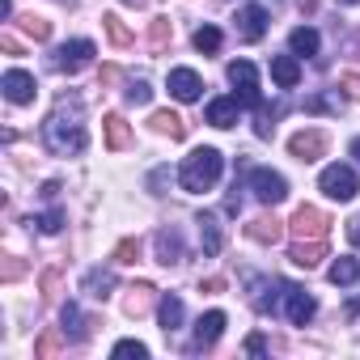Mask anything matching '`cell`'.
I'll list each match as a JSON object with an SVG mask.
<instances>
[{
    "label": "cell",
    "instance_id": "1",
    "mask_svg": "<svg viewBox=\"0 0 360 360\" xmlns=\"http://www.w3.org/2000/svg\"><path fill=\"white\" fill-rule=\"evenodd\" d=\"M43 136H47V148H51L56 157H77V153H85L81 102H77V98H72V106H68V102H60V106L51 110V119L43 123Z\"/></svg>",
    "mask_w": 360,
    "mask_h": 360
},
{
    "label": "cell",
    "instance_id": "2",
    "mask_svg": "<svg viewBox=\"0 0 360 360\" xmlns=\"http://www.w3.org/2000/svg\"><path fill=\"white\" fill-rule=\"evenodd\" d=\"M221 169H225V157L217 148H191V157L183 161V169H178V183H183V191L191 195H204L221 183Z\"/></svg>",
    "mask_w": 360,
    "mask_h": 360
},
{
    "label": "cell",
    "instance_id": "3",
    "mask_svg": "<svg viewBox=\"0 0 360 360\" xmlns=\"http://www.w3.org/2000/svg\"><path fill=\"white\" fill-rule=\"evenodd\" d=\"M318 187H322L330 200L347 204V200L360 191V178H356V169H352V165H339V161H335V165H326V169L318 174Z\"/></svg>",
    "mask_w": 360,
    "mask_h": 360
},
{
    "label": "cell",
    "instance_id": "4",
    "mask_svg": "<svg viewBox=\"0 0 360 360\" xmlns=\"http://www.w3.org/2000/svg\"><path fill=\"white\" fill-rule=\"evenodd\" d=\"M229 81H233L242 106H259V102H263V98H259V68H255L250 60H233V64H229Z\"/></svg>",
    "mask_w": 360,
    "mask_h": 360
},
{
    "label": "cell",
    "instance_id": "5",
    "mask_svg": "<svg viewBox=\"0 0 360 360\" xmlns=\"http://www.w3.org/2000/svg\"><path fill=\"white\" fill-rule=\"evenodd\" d=\"M250 191L263 200V204H284L288 200V183H284V174H276V169H250Z\"/></svg>",
    "mask_w": 360,
    "mask_h": 360
},
{
    "label": "cell",
    "instance_id": "6",
    "mask_svg": "<svg viewBox=\"0 0 360 360\" xmlns=\"http://www.w3.org/2000/svg\"><path fill=\"white\" fill-rule=\"evenodd\" d=\"M326 233H330L326 212H318V208H297V217H292V238H297V242H326Z\"/></svg>",
    "mask_w": 360,
    "mask_h": 360
},
{
    "label": "cell",
    "instance_id": "7",
    "mask_svg": "<svg viewBox=\"0 0 360 360\" xmlns=\"http://www.w3.org/2000/svg\"><path fill=\"white\" fill-rule=\"evenodd\" d=\"M94 51H98V47H94L89 39H72V43H64V47L56 51V60H51V64H56L60 72H68V77H72V72H81V68L94 60Z\"/></svg>",
    "mask_w": 360,
    "mask_h": 360
},
{
    "label": "cell",
    "instance_id": "8",
    "mask_svg": "<svg viewBox=\"0 0 360 360\" xmlns=\"http://www.w3.org/2000/svg\"><path fill=\"white\" fill-rule=\"evenodd\" d=\"M165 89H169L178 102H195V98H200V89H204V81H200V72H195V68H169Z\"/></svg>",
    "mask_w": 360,
    "mask_h": 360
},
{
    "label": "cell",
    "instance_id": "9",
    "mask_svg": "<svg viewBox=\"0 0 360 360\" xmlns=\"http://www.w3.org/2000/svg\"><path fill=\"white\" fill-rule=\"evenodd\" d=\"M0 89H5V98H9L13 106H26V102H34V94H39L34 77H30V72H22V68H9V72H5V81H0Z\"/></svg>",
    "mask_w": 360,
    "mask_h": 360
},
{
    "label": "cell",
    "instance_id": "10",
    "mask_svg": "<svg viewBox=\"0 0 360 360\" xmlns=\"http://www.w3.org/2000/svg\"><path fill=\"white\" fill-rule=\"evenodd\" d=\"M288 153H292V157H301V161H318V157L326 153V131H318V127L297 131V136L288 140Z\"/></svg>",
    "mask_w": 360,
    "mask_h": 360
},
{
    "label": "cell",
    "instance_id": "11",
    "mask_svg": "<svg viewBox=\"0 0 360 360\" xmlns=\"http://www.w3.org/2000/svg\"><path fill=\"white\" fill-rule=\"evenodd\" d=\"M238 34H242V43H259V39L267 34V13H263V5H246V9L238 13Z\"/></svg>",
    "mask_w": 360,
    "mask_h": 360
},
{
    "label": "cell",
    "instance_id": "12",
    "mask_svg": "<svg viewBox=\"0 0 360 360\" xmlns=\"http://www.w3.org/2000/svg\"><path fill=\"white\" fill-rule=\"evenodd\" d=\"M284 301H288V322H292V326H305V322L314 318V309H318V305H314V297H309V292H301V288H292V284L284 288Z\"/></svg>",
    "mask_w": 360,
    "mask_h": 360
},
{
    "label": "cell",
    "instance_id": "13",
    "mask_svg": "<svg viewBox=\"0 0 360 360\" xmlns=\"http://www.w3.org/2000/svg\"><path fill=\"white\" fill-rule=\"evenodd\" d=\"M225 322H229V318H225L221 309L200 314V322H195V343H200V347H212V343L225 335Z\"/></svg>",
    "mask_w": 360,
    "mask_h": 360
},
{
    "label": "cell",
    "instance_id": "14",
    "mask_svg": "<svg viewBox=\"0 0 360 360\" xmlns=\"http://www.w3.org/2000/svg\"><path fill=\"white\" fill-rule=\"evenodd\" d=\"M157 322H161L165 335H174L178 326H183V301H178L174 292H165V297L157 301Z\"/></svg>",
    "mask_w": 360,
    "mask_h": 360
},
{
    "label": "cell",
    "instance_id": "15",
    "mask_svg": "<svg viewBox=\"0 0 360 360\" xmlns=\"http://www.w3.org/2000/svg\"><path fill=\"white\" fill-rule=\"evenodd\" d=\"M271 81H276L280 89H292V85L301 81V60H297V56H276V60H271Z\"/></svg>",
    "mask_w": 360,
    "mask_h": 360
},
{
    "label": "cell",
    "instance_id": "16",
    "mask_svg": "<svg viewBox=\"0 0 360 360\" xmlns=\"http://www.w3.org/2000/svg\"><path fill=\"white\" fill-rule=\"evenodd\" d=\"M238 115H242V102H238V98H217V102H208V123H212V127H233Z\"/></svg>",
    "mask_w": 360,
    "mask_h": 360
},
{
    "label": "cell",
    "instance_id": "17",
    "mask_svg": "<svg viewBox=\"0 0 360 360\" xmlns=\"http://www.w3.org/2000/svg\"><path fill=\"white\" fill-rule=\"evenodd\" d=\"M288 47H292V56H318L322 39H318V30H314V26H297V30L288 34Z\"/></svg>",
    "mask_w": 360,
    "mask_h": 360
},
{
    "label": "cell",
    "instance_id": "18",
    "mask_svg": "<svg viewBox=\"0 0 360 360\" xmlns=\"http://www.w3.org/2000/svg\"><path fill=\"white\" fill-rule=\"evenodd\" d=\"M102 123H106V148H110V153H123V148L131 144V131H127L123 115H106Z\"/></svg>",
    "mask_w": 360,
    "mask_h": 360
},
{
    "label": "cell",
    "instance_id": "19",
    "mask_svg": "<svg viewBox=\"0 0 360 360\" xmlns=\"http://www.w3.org/2000/svg\"><path fill=\"white\" fill-rule=\"evenodd\" d=\"M255 242H263V246H276L280 238H284V229H280V221L276 217H259V221H250V229H246Z\"/></svg>",
    "mask_w": 360,
    "mask_h": 360
},
{
    "label": "cell",
    "instance_id": "20",
    "mask_svg": "<svg viewBox=\"0 0 360 360\" xmlns=\"http://www.w3.org/2000/svg\"><path fill=\"white\" fill-rule=\"evenodd\" d=\"M157 259H161L165 267L183 263V242H178V233H169V229H161V233H157Z\"/></svg>",
    "mask_w": 360,
    "mask_h": 360
},
{
    "label": "cell",
    "instance_id": "21",
    "mask_svg": "<svg viewBox=\"0 0 360 360\" xmlns=\"http://www.w3.org/2000/svg\"><path fill=\"white\" fill-rule=\"evenodd\" d=\"M326 259V242H297L292 246V263L297 267H318Z\"/></svg>",
    "mask_w": 360,
    "mask_h": 360
},
{
    "label": "cell",
    "instance_id": "22",
    "mask_svg": "<svg viewBox=\"0 0 360 360\" xmlns=\"http://www.w3.org/2000/svg\"><path fill=\"white\" fill-rule=\"evenodd\" d=\"M200 242H204V255H221V221L217 217H200Z\"/></svg>",
    "mask_w": 360,
    "mask_h": 360
},
{
    "label": "cell",
    "instance_id": "23",
    "mask_svg": "<svg viewBox=\"0 0 360 360\" xmlns=\"http://www.w3.org/2000/svg\"><path fill=\"white\" fill-rule=\"evenodd\" d=\"M153 127H157L161 136H169V140H183V136H187V123L178 119L174 110H157V115H153Z\"/></svg>",
    "mask_w": 360,
    "mask_h": 360
},
{
    "label": "cell",
    "instance_id": "24",
    "mask_svg": "<svg viewBox=\"0 0 360 360\" xmlns=\"http://www.w3.org/2000/svg\"><path fill=\"white\" fill-rule=\"evenodd\" d=\"M326 276H330V284H356L360 280V263L356 259H335Z\"/></svg>",
    "mask_w": 360,
    "mask_h": 360
},
{
    "label": "cell",
    "instance_id": "25",
    "mask_svg": "<svg viewBox=\"0 0 360 360\" xmlns=\"http://www.w3.org/2000/svg\"><path fill=\"white\" fill-rule=\"evenodd\" d=\"M102 26H106V34H110V43H115V47H127V43H131V30L123 26V18H119V13H106V18H102Z\"/></svg>",
    "mask_w": 360,
    "mask_h": 360
},
{
    "label": "cell",
    "instance_id": "26",
    "mask_svg": "<svg viewBox=\"0 0 360 360\" xmlns=\"http://www.w3.org/2000/svg\"><path fill=\"white\" fill-rule=\"evenodd\" d=\"M191 43H195V51H204V56H212V51H221V30H217V26H200Z\"/></svg>",
    "mask_w": 360,
    "mask_h": 360
},
{
    "label": "cell",
    "instance_id": "27",
    "mask_svg": "<svg viewBox=\"0 0 360 360\" xmlns=\"http://www.w3.org/2000/svg\"><path fill=\"white\" fill-rule=\"evenodd\" d=\"M60 343H64V339H60V330H56V326H47V330L39 335V343H34V356H39V360H47V356H56V352H60Z\"/></svg>",
    "mask_w": 360,
    "mask_h": 360
},
{
    "label": "cell",
    "instance_id": "28",
    "mask_svg": "<svg viewBox=\"0 0 360 360\" xmlns=\"http://www.w3.org/2000/svg\"><path fill=\"white\" fill-rule=\"evenodd\" d=\"M136 259H140V242L136 238H123L115 246V263H136Z\"/></svg>",
    "mask_w": 360,
    "mask_h": 360
},
{
    "label": "cell",
    "instance_id": "29",
    "mask_svg": "<svg viewBox=\"0 0 360 360\" xmlns=\"http://www.w3.org/2000/svg\"><path fill=\"white\" fill-rule=\"evenodd\" d=\"M115 356H136V360H144L148 347H144L140 339H119V343H115Z\"/></svg>",
    "mask_w": 360,
    "mask_h": 360
},
{
    "label": "cell",
    "instance_id": "30",
    "mask_svg": "<svg viewBox=\"0 0 360 360\" xmlns=\"http://www.w3.org/2000/svg\"><path fill=\"white\" fill-rule=\"evenodd\" d=\"M22 26H26V34H30V39H39V43H43V39H51V22H43V18H26Z\"/></svg>",
    "mask_w": 360,
    "mask_h": 360
},
{
    "label": "cell",
    "instance_id": "31",
    "mask_svg": "<svg viewBox=\"0 0 360 360\" xmlns=\"http://www.w3.org/2000/svg\"><path fill=\"white\" fill-rule=\"evenodd\" d=\"M148 98H153V89H148V81H131V85H127V102H131V106H144Z\"/></svg>",
    "mask_w": 360,
    "mask_h": 360
},
{
    "label": "cell",
    "instance_id": "32",
    "mask_svg": "<svg viewBox=\"0 0 360 360\" xmlns=\"http://www.w3.org/2000/svg\"><path fill=\"white\" fill-rule=\"evenodd\" d=\"M148 292H153V284H136V288H131L127 309H131V314H140V309H144V301H148Z\"/></svg>",
    "mask_w": 360,
    "mask_h": 360
},
{
    "label": "cell",
    "instance_id": "33",
    "mask_svg": "<svg viewBox=\"0 0 360 360\" xmlns=\"http://www.w3.org/2000/svg\"><path fill=\"white\" fill-rule=\"evenodd\" d=\"M148 39H153V47H165V39H169V18H157Z\"/></svg>",
    "mask_w": 360,
    "mask_h": 360
},
{
    "label": "cell",
    "instance_id": "34",
    "mask_svg": "<svg viewBox=\"0 0 360 360\" xmlns=\"http://www.w3.org/2000/svg\"><path fill=\"white\" fill-rule=\"evenodd\" d=\"M34 225H39L43 233H60V225H64V217H60V212H47V217H34Z\"/></svg>",
    "mask_w": 360,
    "mask_h": 360
},
{
    "label": "cell",
    "instance_id": "35",
    "mask_svg": "<svg viewBox=\"0 0 360 360\" xmlns=\"http://www.w3.org/2000/svg\"><path fill=\"white\" fill-rule=\"evenodd\" d=\"M339 85L347 89V98H360V77H352V72H347V77H343Z\"/></svg>",
    "mask_w": 360,
    "mask_h": 360
},
{
    "label": "cell",
    "instance_id": "36",
    "mask_svg": "<svg viewBox=\"0 0 360 360\" xmlns=\"http://www.w3.org/2000/svg\"><path fill=\"white\" fill-rule=\"evenodd\" d=\"M22 271H26V267H22V263H18V259H5V280H18V276H22Z\"/></svg>",
    "mask_w": 360,
    "mask_h": 360
},
{
    "label": "cell",
    "instance_id": "37",
    "mask_svg": "<svg viewBox=\"0 0 360 360\" xmlns=\"http://www.w3.org/2000/svg\"><path fill=\"white\" fill-rule=\"evenodd\" d=\"M347 242H352V246H360V217H352V221H347Z\"/></svg>",
    "mask_w": 360,
    "mask_h": 360
},
{
    "label": "cell",
    "instance_id": "38",
    "mask_svg": "<svg viewBox=\"0 0 360 360\" xmlns=\"http://www.w3.org/2000/svg\"><path fill=\"white\" fill-rule=\"evenodd\" d=\"M0 47H5V51H9V56H22V43H18V39H13V34H5V39H0Z\"/></svg>",
    "mask_w": 360,
    "mask_h": 360
},
{
    "label": "cell",
    "instance_id": "39",
    "mask_svg": "<svg viewBox=\"0 0 360 360\" xmlns=\"http://www.w3.org/2000/svg\"><path fill=\"white\" fill-rule=\"evenodd\" d=\"M246 347H250L255 356H263V352H267V343H263V335H250V343H246Z\"/></svg>",
    "mask_w": 360,
    "mask_h": 360
},
{
    "label": "cell",
    "instance_id": "40",
    "mask_svg": "<svg viewBox=\"0 0 360 360\" xmlns=\"http://www.w3.org/2000/svg\"><path fill=\"white\" fill-rule=\"evenodd\" d=\"M352 153H356V161H360V140H352Z\"/></svg>",
    "mask_w": 360,
    "mask_h": 360
},
{
    "label": "cell",
    "instance_id": "41",
    "mask_svg": "<svg viewBox=\"0 0 360 360\" xmlns=\"http://www.w3.org/2000/svg\"><path fill=\"white\" fill-rule=\"evenodd\" d=\"M339 5H356V0H339Z\"/></svg>",
    "mask_w": 360,
    "mask_h": 360
},
{
    "label": "cell",
    "instance_id": "42",
    "mask_svg": "<svg viewBox=\"0 0 360 360\" xmlns=\"http://www.w3.org/2000/svg\"><path fill=\"white\" fill-rule=\"evenodd\" d=\"M123 5H136V0H123Z\"/></svg>",
    "mask_w": 360,
    "mask_h": 360
}]
</instances>
